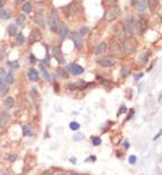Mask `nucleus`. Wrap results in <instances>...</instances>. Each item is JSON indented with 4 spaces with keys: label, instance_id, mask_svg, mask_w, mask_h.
Wrapping results in <instances>:
<instances>
[{
    "label": "nucleus",
    "instance_id": "obj_33",
    "mask_svg": "<svg viewBox=\"0 0 162 175\" xmlns=\"http://www.w3.org/2000/svg\"><path fill=\"white\" fill-rule=\"evenodd\" d=\"M6 160L13 162V161L16 160V155H14V154H7V155H6Z\"/></svg>",
    "mask_w": 162,
    "mask_h": 175
},
{
    "label": "nucleus",
    "instance_id": "obj_25",
    "mask_svg": "<svg viewBox=\"0 0 162 175\" xmlns=\"http://www.w3.org/2000/svg\"><path fill=\"white\" fill-rule=\"evenodd\" d=\"M40 68H41V71H42V75H44V78H45L46 80H51V75H49V73L47 72V69L44 67V65H40Z\"/></svg>",
    "mask_w": 162,
    "mask_h": 175
},
{
    "label": "nucleus",
    "instance_id": "obj_22",
    "mask_svg": "<svg viewBox=\"0 0 162 175\" xmlns=\"http://www.w3.org/2000/svg\"><path fill=\"white\" fill-rule=\"evenodd\" d=\"M25 20H26V16L24 14H19L16 18V25L18 26H24L25 25Z\"/></svg>",
    "mask_w": 162,
    "mask_h": 175
},
{
    "label": "nucleus",
    "instance_id": "obj_3",
    "mask_svg": "<svg viewBox=\"0 0 162 175\" xmlns=\"http://www.w3.org/2000/svg\"><path fill=\"white\" fill-rule=\"evenodd\" d=\"M121 14V8L119 6H112L105 14V18L107 21H113Z\"/></svg>",
    "mask_w": 162,
    "mask_h": 175
},
{
    "label": "nucleus",
    "instance_id": "obj_34",
    "mask_svg": "<svg viewBox=\"0 0 162 175\" xmlns=\"http://www.w3.org/2000/svg\"><path fill=\"white\" fill-rule=\"evenodd\" d=\"M128 161H129V163L134 165V163L136 162V156H135V155H131V156H129V159H128Z\"/></svg>",
    "mask_w": 162,
    "mask_h": 175
},
{
    "label": "nucleus",
    "instance_id": "obj_4",
    "mask_svg": "<svg viewBox=\"0 0 162 175\" xmlns=\"http://www.w3.org/2000/svg\"><path fill=\"white\" fill-rule=\"evenodd\" d=\"M41 38H42V33H41V31L38 29V28H35V29H33V31L31 32V34H29L28 44H29V45H33V44H35L37 41H40Z\"/></svg>",
    "mask_w": 162,
    "mask_h": 175
},
{
    "label": "nucleus",
    "instance_id": "obj_44",
    "mask_svg": "<svg viewBox=\"0 0 162 175\" xmlns=\"http://www.w3.org/2000/svg\"><path fill=\"white\" fill-rule=\"evenodd\" d=\"M70 175H80V174H70Z\"/></svg>",
    "mask_w": 162,
    "mask_h": 175
},
{
    "label": "nucleus",
    "instance_id": "obj_14",
    "mask_svg": "<svg viewBox=\"0 0 162 175\" xmlns=\"http://www.w3.org/2000/svg\"><path fill=\"white\" fill-rule=\"evenodd\" d=\"M72 39H73V41H74L75 47H77L78 49H80L81 46H82V39H81V36H80V34H79V33H74L73 37H72Z\"/></svg>",
    "mask_w": 162,
    "mask_h": 175
},
{
    "label": "nucleus",
    "instance_id": "obj_5",
    "mask_svg": "<svg viewBox=\"0 0 162 175\" xmlns=\"http://www.w3.org/2000/svg\"><path fill=\"white\" fill-rule=\"evenodd\" d=\"M122 47H123V52H124V53L128 54V53H132V52L135 49L136 42H135L133 39H124Z\"/></svg>",
    "mask_w": 162,
    "mask_h": 175
},
{
    "label": "nucleus",
    "instance_id": "obj_41",
    "mask_svg": "<svg viewBox=\"0 0 162 175\" xmlns=\"http://www.w3.org/2000/svg\"><path fill=\"white\" fill-rule=\"evenodd\" d=\"M142 75H143L142 73H141V74H137V75H135V80H137V79H140V78H142Z\"/></svg>",
    "mask_w": 162,
    "mask_h": 175
},
{
    "label": "nucleus",
    "instance_id": "obj_19",
    "mask_svg": "<svg viewBox=\"0 0 162 175\" xmlns=\"http://www.w3.org/2000/svg\"><path fill=\"white\" fill-rule=\"evenodd\" d=\"M7 93V85L4 82L3 79H0V95H5Z\"/></svg>",
    "mask_w": 162,
    "mask_h": 175
},
{
    "label": "nucleus",
    "instance_id": "obj_30",
    "mask_svg": "<svg viewBox=\"0 0 162 175\" xmlns=\"http://www.w3.org/2000/svg\"><path fill=\"white\" fill-rule=\"evenodd\" d=\"M92 142L94 146H99L101 144V139L99 136H92Z\"/></svg>",
    "mask_w": 162,
    "mask_h": 175
},
{
    "label": "nucleus",
    "instance_id": "obj_28",
    "mask_svg": "<svg viewBox=\"0 0 162 175\" xmlns=\"http://www.w3.org/2000/svg\"><path fill=\"white\" fill-rule=\"evenodd\" d=\"M69 128L72 129V131H78L79 128H80V125L78 124V122H70V124H69Z\"/></svg>",
    "mask_w": 162,
    "mask_h": 175
},
{
    "label": "nucleus",
    "instance_id": "obj_17",
    "mask_svg": "<svg viewBox=\"0 0 162 175\" xmlns=\"http://www.w3.org/2000/svg\"><path fill=\"white\" fill-rule=\"evenodd\" d=\"M4 105H5V108H6V109L12 108V107L14 106V99H13V98H11V96L6 98V99H5V101H4Z\"/></svg>",
    "mask_w": 162,
    "mask_h": 175
},
{
    "label": "nucleus",
    "instance_id": "obj_6",
    "mask_svg": "<svg viewBox=\"0 0 162 175\" xmlns=\"http://www.w3.org/2000/svg\"><path fill=\"white\" fill-rule=\"evenodd\" d=\"M114 33H115V36H116L120 40H122V41L126 39V37H127V34H126V29H124V26H123V24H121V23H119V24L115 26Z\"/></svg>",
    "mask_w": 162,
    "mask_h": 175
},
{
    "label": "nucleus",
    "instance_id": "obj_15",
    "mask_svg": "<svg viewBox=\"0 0 162 175\" xmlns=\"http://www.w3.org/2000/svg\"><path fill=\"white\" fill-rule=\"evenodd\" d=\"M134 5H135L136 10H137V11H140V12H145V11L147 10V5H146V3H145V1H142V0H137V1H136Z\"/></svg>",
    "mask_w": 162,
    "mask_h": 175
},
{
    "label": "nucleus",
    "instance_id": "obj_42",
    "mask_svg": "<svg viewBox=\"0 0 162 175\" xmlns=\"http://www.w3.org/2000/svg\"><path fill=\"white\" fill-rule=\"evenodd\" d=\"M70 162H72V163H75V162H77V159H70Z\"/></svg>",
    "mask_w": 162,
    "mask_h": 175
},
{
    "label": "nucleus",
    "instance_id": "obj_38",
    "mask_svg": "<svg viewBox=\"0 0 162 175\" xmlns=\"http://www.w3.org/2000/svg\"><path fill=\"white\" fill-rule=\"evenodd\" d=\"M95 160H96V157H95L94 155H92V156H91V157H89V159H87L86 161H95Z\"/></svg>",
    "mask_w": 162,
    "mask_h": 175
},
{
    "label": "nucleus",
    "instance_id": "obj_16",
    "mask_svg": "<svg viewBox=\"0 0 162 175\" xmlns=\"http://www.w3.org/2000/svg\"><path fill=\"white\" fill-rule=\"evenodd\" d=\"M68 34H69L68 27H67L66 25H61V26H60V37H61V39H62V40L66 39V38L68 37Z\"/></svg>",
    "mask_w": 162,
    "mask_h": 175
},
{
    "label": "nucleus",
    "instance_id": "obj_23",
    "mask_svg": "<svg viewBox=\"0 0 162 175\" xmlns=\"http://www.w3.org/2000/svg\"><path fill=\"white\" fill-rule=\"evenodd\" d=\"M157 5H159V0H148V6L150 11H154Z\"/></svg>",
    "mask_w": 162,
    "mask_h": 175
},
{
    "label": "nucleus",
    "instance_id": "obj_39",
    "mask_svg": "<svg viewBox=\"0 0 162 175\" xmlns=\"http://www.w3.org/2000/svg\"><path fill=\"white\" fill-rule=\"evenodd\" d=\"M4 59V52H3V49L0 48V61H1Z\"/></svg>",
    "mask_w": 162,
    "mask_h": 175
},
{
    "label": "nucleus",
    "instance_id": "obj_40",
    "mask_svg": "<svg viewBox=\"0 0 162 175\" xmlns=\"http://www.w3.org/2000/svg\"><path fill=\"white\" fill-rule=\"evenodd\" d=\"M126 111H127V109H126V107H124V106H122V107L120 108V111H119V113L121 114V113H124Z\"/></svg>",
    "mask_w": 162,
    "mask_h": 175
},
{
    "label": "nucleus",
    "instance_id": "obj_11",
    "mask_svg": "<svg viewBox=\"0 0 162 175\" xmlns=\"http://www.w3.org/2000/svg\"><path fill=\"white\" fill-rule=\"evenodd\" d=\"M98 64L100 66H102V67H112L114 65V61L111 58H102V59L98 60Z\"/></svg>",
    "mask_w": 162,
    "mask_h": 175
},
{
    "label": "nucleus",
    "instance_id": "obj_32",
    "mask_svg": "<svg viewBox=\"0 0 162 175\" xmlns=\"http://www.w3.org/2000/svg\"><path fill=\"white\" fill-rule=\"evenodd\" d=\"M83 86H85V82H83L82 80H80V82H79V83H75V85H70L69 87H70V88H82Z\"/></svg>",
    "mask_w": 162,
    "mask_h": 175
},
{
    "label": "nucleus",
    "instance_id": "obj_8",
    "mask_svg": "<svg viewBox=\"0 0 162 175\" xmlns=\"http://www.w3.org/2000/svg\"><path fill=\"white\" fill-rule=\"evenodd\" d=\"M147 25H148V21L145 16H140L139 19V23H136V31L140 32V33H143L147 28Z\"/></svg>",
    "mask_w": 162,
    "mask_h": 175
},
{
    "label": "nucleus",
    "instance_id": "obj_20",
    "mask_svg": "<svg viewBox=\"0 0 162 175\" xmlns=\"http://www.w3.org/2000/svg\"><path fill=\"white\" fill-rule=\"evenodd\" d=\"M7 31H8V34H10L11 37L15 36V34H16V32H18L16 25H14V24H11V25H8V28H7Z\"/></svg>",
    "mask_w": 162,
    "mask_h": 175
},
{
    "label": "nucleus",
    "instance_id": "obj_29",
    "mask_svg": "<svg viewBox=\"0 0 162 175\" xmlns=\"http://www.w3.org/2000/svg\"><path fill=\"white\" fill-rule=\"evenodd\" d=\"M10 13L8 12H6V11H4V10H0V18H3V19H8L10 18Z\"/></svg>",
    "mask_w": 162,
    "mask_h": 175
},
{
    "label": "nucleus",
    "instance_id": "obj_27",
    "mask_svg": "<svg viewBox=\"0 0 162 175\" xmlns=\"http://www.w3.org/2000/svg\"><path fill=\"white\" fill-rule=\"evenodd\" d=\"M34 20L35 21H37L41 27H45L46 26V24H45V21H44V19L41 18V15H37V16H35V18H34Z\"/></svg>",
    "mask_w": 162,
    "mask_h": 175
},
{
    "label": "nucleus",
    "instance_id": "obj_31",
    "mask_svg": "<svg viewBox=\"0 0 162 175\" xmlns=\"http://www.w3.org/2000/svg\"><path fill=\"white\" fill-rule=\"evenodd\" d=\"M23 134L26 136V135H32V129H31V127H27V126H25V127H23Z\"/></svg>",
    "mask_w": 162,
    "mask_h": 175
},
{
    "label": "nucleus",
    "instance_id": "obj_10",
    "mask_svg": "<svg viewBox=\"0 0 162 175\" xmlns=\"http://www.w3.org/2000/svg\"><path fill=\"white\" fill-rule=\"evenodd\" d=\"M11 121V115L8 114V112H3L0 114V126L1 127H5L10 124Z\"/></svg>",
    "mask_w": 162,
    "mask_h": 175
},
{
    "label": "nucleus",
    "instance_id": "obj_1",
    "mask_svg": "<svg viewBox=\"0 0 162 175\" xmlns=\"http://www.w3.org/2000/svg\"><path fill=\"white\" fill-rule=\"evenodd\" d=\"M47 23H48V26L52 32H57L59 29V15H58V12L54 8L51 11V13L48 15Z\"/></svg>",
    "mask_w": 162,
    "mask_h": 175
},
{
    "label": "nucleus",
    "instance_id": "obj_7",
    "mask_svg": "<svg viewBox=\"0 0 162 175\" xmlns=\"http://www.w3.org/2000/svg\"><path fill=\"white\" fill-rule=\"evenodd\" d=\"M52 52H53V57L58 60L59 64H65V58H64V54H62V51L59 46H55L52 48Z\"/></svg>",
    "mask_w": 162,
    "mask_h": 175
},
{
    "label": "nucleus",
    "instance_id": "obj_2",
    "mask_svg": "<svg viewBox=\"0 0 162 175\" xmlns=\"http://www.w3.org/2000/svg\"><path fill=\"white\" fill-rule=\"evenodd\" d=\"M124 26V29H126V34H127V37L132 36V34L136 31V21L134 19L133 15H128L127 18H126V21L123 24Z\"/></svg>",
    "mask_w": 162,
    "mask_h": 175
},
{
    "label": "nucleus",
    "instance_id": "obj_9",
    "mask_svg": "<svg viewBox=\"0 0 162 175\" xmlns=\"http://www.w3.org/2000/svg\"><path fill=\"white\" fill-rule=\"evenodd\" d=\"M68 71L72 73V74H74V75H80L83 73V68L77 64H72L68 66Z\"/></svg>",
    "mask_w": 162,
    "mask_h": 175
},
{
    "label": "nucleus",
    "instance_id": "obj_37",
    "mask_svg": "<svg viewBox=\"0 0 162 175\" xmlns=\"http://www.w3.org/2000/svg\"><path fill=\"white\" fill-rule=\"evenodd\" d=\"M29 61H31V64H37V60H35V58H34L33 54L29 55Z\"/></svg>",
    "mask_w": 162,
    "mask_h": 175
},
{
    "label": "nucleus",
    "instance_id": "obj_36",
    "mask_svg": "<svg viewBox=\"0 0 162 175\" xmlns=\"http://www.w3.org/2000/svg\"><path fill=\"white\" fill-rule=\"evenodd\" d=\"M88 31H89V29H88L87 27H82V28L80 29V33H79V34H80V36L82 37V36H83V34H86V33H87Z\"/></svg>",
    "mask_w": 162,
    "mask_h": 175
},
{
    "label": "nucleus",
    "instance_id": "obj_21",
    "mask_svg": "<svg viewBox=\"0 0 162 175\" xmlns=\"http://www.w3.org/2000/svg\"><path fill=\"white\" fill-rule=\"evenodd\" d=\"M15 41L18 45H23L25 42V37L23 36V33H16L15 34Z\"/></svg>",
    "mask_w": 162,
    "mask_h": 175
},
{
    "label": "nucleus",
    "instance_id": "obj_24",
    "mask_svg": "<svg viewBox=\"0 0 162 175\" xmlns=\"http://www.w3.org/2000/svg\"><path fill=\"white\" fill-rule=\"evenodd\" d=\"M23 11L25 12V13H31V11H32V5H31V3H25L24 4V6H23Z\"/></svg>",
    "mask_w": 162,
    "mask_h": 175
},
{
    "label": "nucleus",
    "instance_id": "obj_26",
    "mask_svg": "<svg viewBox=\"0 0 162 175\" xmlns=\"http://www.w3.org/2000/svg\"><path fill=\"white\" fill-rule=\"evenodd\" d=\"M7 66L11 67L12 69H18L19 68V62L18 61H7Z\"/></svg>",
    "mask_w": 162,
    "mask_h": 175
},
{
    "label": "nucleus",
    "instance_id": "obj_43",
    "mask_svg": "<svg viewBox=\"0 0 162 175\" xmlns=\"http://www.w3.org/2000/svg\"><path fill=\"white\" fill-rule=\"evenodd\" d=\"M20 1H21V0H15V4H19Z\"/></svg>",
    "mask_w": 162,
    "mask_h": 175
},
{
    "label": "nucleus",
    "instance_id": "obj_35",
    "mask_svg": "<svg viewBox=\"0 0 162 175\" xmlns=\"http://www.w3.org/2000/svg\"><path fill=\"white\" fill-rule=\"evenodd\" d=\"M85 136H83V134H78V135H75L73 139H74V141H80V140H82Z\"/></svg>",
    "mask_w": 162,
    "mask_h": 175
},
{
    "label": "nucleus",
    "instance_id": "obj_18",
    "mask_svg": "<svg viewBox=\"0 0 162 175\" xmlns=\"http://www.w3.org/2000/svg\"><path fill=\"white\" fill-rule=\"evenodd\" d=\"M3 80H4V82H5L6 85H12V83L14 82V78H13V74H12L11 72H10V73H7Z\"/></svg>",
    "mask_w": 162,
    "mask_h": 175
},
{
    "label": "nucleus",
    "instance_id": "obj_12",
    "mask_svg": "<svg viewBox=\"0 0 162 175\" xmlns=\"http://www.w3.org/2000/svg\"><path fill=\"white\" fill-rule=\"evenodd\" d=\"M28 78H29V80H31V81L37 82V81H38V79H39V73H38L37 69L31 68L29 71H28Z\"/></svg>",
    "mask_w": 162,
    "mask_h": 175
},
{
    "label": "nucleus",
    "instance_id": "obj_13",
    "mask_svg": "<svg viewBox=\"0 0 162 175\" xmlns=\"http://www.w3.org/2000/svg\"><path fill=\"white\" fill-rule=\"evenodd\" d=\"M107 52V44L106 42H100L99 44V46L96 47V49H95V54L96 55H101V54H105Z\"/></svg>",
    "mask_w": 162,
    "mask_h": 175
}]
</instances>
